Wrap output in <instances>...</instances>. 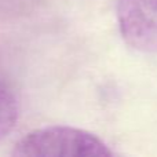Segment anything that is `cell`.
Returning a JSON list of instances; mask_svg holds the SVG:
<instances>
[{
    "label": "cell",
    "instance_id": "obj_2",
    "mask_svg": "<svg viewBox=\"0 0 157 157\" xmlns=\"http://www.w3.org/2000/svg\"><path fill=\"white\" fill-rule=\"evenodd\" d=\"M116 18L123 40L144 54H157V0H117Z\"/></svg>",
    "mask_w": 157,
    "mask_h": 157
},
{
    "label": "cell",
    "instance_id": "obj_1",
    "mask_svg": "<svg viewBox=\"0 0 157 157\" xmlns=\"http://www.w3.org/2000/svg\"><path fill=\"white\" fill-rule=\"evenodd\" d=\"M14 157H110L113 150L94 134L69 125L37 128L21 138Z\"/></svg>",
    "mask_w": 157,
    "mask_h": 157
},
{
    "label": "cell",
    "instance_id": "obj_3",
    "mask_svg": "<svg viewBox=\"0 0 157 157\" xmlns=\"http://www.w3.org/2000/svg\"><path fill=\"white\" fill-rule=\"evenodd\" d=\"M19 117V106L15 94L0 81V141L15 128Z\"/></svg>",
    "mask_w": 157,
    "mask_h": 157
}]
</instances>
